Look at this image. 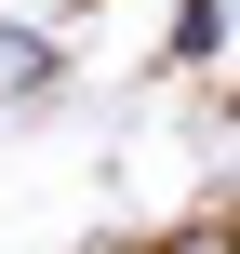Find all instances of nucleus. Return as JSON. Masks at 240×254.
<instances>
[{"mask_svg":"<svg viewBox=\"0 0 240 254\" xmlns=\"http://www.w3.org/2000/svg\"><path fill=\"white\" fill-rule=\"evenodd\" d=\"M160 254H227V228L200 214V228H174V241H160Z\"/></svg>","mask_w":240,"mask_h":254,"instance_id":"2","label":"nucleus"},{"mask_svg":"<svg viewBox=\"0 0 240 254\" xmlns=\"http://www.w3.org/2000/svg\"><path fill=\"white\" fill-rule=\"evenodd\" d=\"M214 40H227V0H187L174 13V54H214Z\"/></svg>","mask_w":240,"mask_h":254,"instance_id":"1","label":"nucleus"}]
</instances>
